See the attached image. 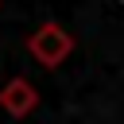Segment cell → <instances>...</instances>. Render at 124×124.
Returning a JSON list of instances; mask_svg holds the SVG:
<instances>
[{
  "label": "cell",
  "instance_id": "obj_1",
  "mask_svg": "<svg viewBox=\"0 0 124 124\" xmlns=\"http://www.w3.org/2000/svg\"><path fill=\"white\" fill-rule=\"evenodd\" d=\"M27 50H31V58L35 62H43V66H62L66 58H70V50H74V39H70V31L62 27V23H43V27H35L31 31V39H27Z\"/></svg>",
  "mask_w": 124,
  "mask_h": 124
},
{
  "label": "cell",
  "instance_id": "obj_2",
  "mask_svg": "<svg viewBox=\"0 0 124 124\" xmlns=\"http://www.w3.org/2000/svg\"><path fill=\"white\" fill-rule=\"evenodd\" d=\"M35 105H39V93H35V85H31L27 78L4 81V89H0V108H4L8 116H27V112H35Z\"/></svg>",
  "mask_w": 124,
  "mask_h": 124
}]
</instances>
